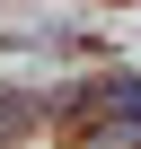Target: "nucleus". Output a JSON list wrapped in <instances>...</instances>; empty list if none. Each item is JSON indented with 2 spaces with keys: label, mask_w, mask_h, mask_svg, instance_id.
<instances>
[{
  "label": "nucleus",
  "mask_w": 141,
  "mask_h": 149,
  "mask_svg": "<svg viewBox=\"0 0 141 149\" xmlns=\"http://www.w3.org/2000/svg\"><path fill=\"white\" fill-rule=\"evenodd\" d=\"M106 105H115V140H141V79L106 88Z\"/></svg>",
  "instance_id": "nucleus-1"
}]
</instances>
